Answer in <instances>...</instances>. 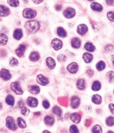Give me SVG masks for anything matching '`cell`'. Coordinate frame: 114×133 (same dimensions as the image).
I'll use <instances>...</instances> for the list:
<instances>
[{"instance_id":"obj_1","label":"cell","mask_w":114,"mask_h":133,"mask_svg":"<svg viewBox=\"0 0 114 133\" xmlns=\"http://www.w3.org/2000/svg\"><path fill=\"white\" fill-rule=\"evenodd\" d=\"M40 27V24L37 21H29L25 24L26 30L31 33H36Z\"/></svg>"},{"instance_id":"obj_2","label":"cell","mask_w":114,"mask_h":133,"mask_svg":"<svg viewBox=\"0 0 114 133\" xmlns=\"http://www.w3.org/2000/svg\"><path fill=\"white\" fill-rule=\"evenodd\" d=\"M10 87L11 90L13 91L16 95H22L24 93L20 84L17 82H13L11 84Z\"/></svg>"},{"instance_id":"obj_3","label":"cell","mask_w":114,"mask_h":133,"mask_svg":"<svg viewBox=\"0 0 114 133\" xmlns=\"http://www.w3.org/2000/svg\"><path fill=\"white\" fill-rule=\"evenodd\" d=\"M36 12L35 10L32 9L26 8L23 11V16L26 18L31 19L35 17L36 15Z\"/></svg>"},{"instance_id":"obj_4","label":"cell","mask_w":114,"mask_h":133,"mask_svg":"<svg viewBox=\"0 0 114 133\" xmlns=\"http://www.w3.org/2000/svg\"><path fill=\"white\" fill-rule=\"evenodd\" d=\"M6 126L7 127L11 130H16L17 127L16 125V124L15 123V121L13 117L11 116H8L7 117L6 120Z\"/></svg>"},{"instance_id":"obj_5","label":"cell","mask_w":114,"mask_h":133,"mask_svg":"<svg viewBox=\"0 0 114 133\" xmlns=\"http://www.w3.org/2000/svg\"><path fill=\"white\" fill-rule=\"evenodd\" d=\"M51 45L55 50L58 51L62 48L63 45L61 40L57 38H54L52 41Z\"/></svg>"},{"instance_id":"obj_6","label":"cell","mask_w":114,"mask_h":133,"mask_svg":"<svg viewBox=\"0 0 114 133\" xmlns=\"http://www.w3.org/2000/svg\"><path fill=\"white\" fill-rule=\"evenodd\" d=\"M0 77L4 80L7 81L11 78L12 75L8 70L2 68L0 71Z\"/></svg>"},{"instance_id":"obj_7","label":"cell","mask_w":114,"mask_h":133,"mask_svg":"<svg viewBox=\"0 0 114 133\" xmlns=\"http://www.w3.org/2000/svg\"><path fill=\"white\" fill-rule=\"evenodd\" d=\"M64 16L67 19L73 18L76 15V11L72 8H67L64 12Z\"/></svg>"},{"instance_id":"obj_8","label":"cell","mask_w":114,"mask_h":133,"mask_svg":"<svg viewBox=\"0 0 114 133\" xmlns=\"http://www.w3.org/2000/svg\"><path fill=\"white\" fill-rule=\"evenodd\" d=\"M36 81L39 84L43 86H45L49 83V81L47 78H46L42 74H39L37 75Z\"/></svg>"},{"instance_id":"obj_9","label":"cell","mask_w":114,"mask_h":133,"mask_svg":"<svg viewBox=\"0 0 114 133\" xmlns=\"http://www.w3.org/2000/svg\"><path fill=\"white\" fill-rule=\"evenodd\" d=\"M88 31V28L86 24H81L78 26L77 32L80 35H84Z\"/></svg>"},{"instance_id":"obj_10","label":"cell","mask_w":114,"mask_h":133,"mask_svg":"<svg viewBox=\"0 0 114 133\" xmlns=\"http://www.w3.org/2000/svg\"><path fill=\"white\" fill-rule=\"evenodd\" d=\"M67 69L70 73H76L78 70V65L76 63H72L67 66Z\"/></svg>"},{"instance_id":"obj_11","label":"cell","mask_w":114,"mask_h":133,"mask_svg":"<svg viewBox=\"0 0 114 133\" xmlns=\"http://www.w3.org/2000/svg\"><path fill=\"white\" fill-rule=\"evenodd\" d=\"M27 103L28 105L31 107H35L38 105V100L33 97H29L27 99Z\"/></svg>"},{"instance_id":"obj_12","label":"cell","mask_w":114,"mask_h":133,"mask_svg":"<svg viewBox=\"0 0 114 133\" xmlns=\"http://www.w3.org/2000/svg\"><path fill=\"white\" fill-rule=\"evenodd\" d=\"M28 91L32 94L37 95L40 92V88L37 85H29Z\"/></svg>"},{"instance_id":"obj_13","label":"cell","mask_w":114,"mask_h":133,"mask_svg":"<svg viewBox=\"0 0 114 133\" xmlns=\"http://www.w3.org/2000/svg\"><path fill=\"white\" fill-rule=\"evenodd\" d=\"M9 14L10 10L8 8L4 5H0V16H6Z\"/></svg>"},{"instance_id":"obj_14","label":"cell","mask_w":114,"mask_h":133,"mask_svg":"<svg viewBox=\"0 0 114 133\" xmlns=\"http://www.w3.org/2000/svg\"><path fill=\"white\" fill-rule=\"evenodd\" d=\"M46 63L48 68L49 69H54L56 65V63L55 60H54L52 57H49L46 60Z\"/></svg>"},{"instance_id":"obj_15","label":"cell","mask_w":114,"mask_h":133,"mask_svg":"<svg viewBox=\"0 0 114 133\" xmlns=\"http://www.w3.org/2000/svg\"><path fill=\"white\" fill-rule=\"evenodd\" d=\"M25 51V46L23 45H20L19 47L15 50V54L19 57H22L24 55V53Z\"/></svg>"},{"instance_id":"obj_16","label":"cell","mask_w":114,"mask_h":133,"mask_svg":"<svg viewBox=\"0 0 114 133\" xmlns=\"http://www.w3.org/2000/svg\"><path fill=\"white\" fill-rule=\"evenodd\" d=\"M81 41L78 38L75 37L72 39L71 41V45L74 48L77 49L81 46Z\"/></svg>"},{"instance_id":"obj_17","label":"cell","mask_w":114,"mask_h":133,"mask_svg":"<svg viewBox=\"0 0 114 133\" xmlns=\"http://www.w3.org/2000/svg\"><path fill=\"white\" fill-rule=\"evenodd\" d=\"M70 118L73 122L76 124H78L81 121V116L78 113H74L71 115Z\"/></svg>"},{"instance_id":"obj_18","label":"cell","mask_w":114,"mask_h":133,"mask_svg":"<svg viewBox=\"0 0 114 133\" xmlns=\"http://www.w3.org/2000/svg\"><path fill=\"white\" fill-rule=\"evenodd\" d=\"M80 104V99L78 97H74L72 98L71 106L74 109L77 108Z\"/></svg>"},{"instance_id":"obj_19","label":"cell","mask_w":114,"mask_h":133,"mask_svg":"<svg viewBox=\"0 0 114 133\" xmlns=\"http://www.w3.org/2000/svg\"><path fill=\"white\" fill-rule=\"evenodd\" d=\"M13 36L14 39H15L16 40H20L22 38V37L23 36V33L22 29H17L16 30H15L14 31Z\"/></svg>"},{"instance_id":"obj_20","label":"cell","mask_w":114,"mask_h":133,"mask_svg":"<svg viewBox=\"0 0 114 133\" xmlns=\"http://www.w3.org/2000/svg\"><path fill=\"white\" fill-rule=\"evenodd\" d=\"M91 8L92 9L97 11V12H101L103 10V7L101 5L97 3H93L91 5Z\"/></svg>"},{"instance_id":"obj_21","label":"cell","mask_w":114,"mask_h":133,"mask_svg":"<svg viewBox=\"0 0 114 133\" xmlns=\"http://www.w3.org/2000/svg\"><path fill=\"white\" fill-rule=\"evenodd\" d=\"M92 101L93 102V103H94L95 104L99 105L102 102V99L101 97L99 95L96 94L94 95L92 97Z\"/></svg>"},{"instance_id":"obj_22","label":"cell","mask_w":114,"mask_h":133,"mask_svg":"<svg viewBox=\"0 0 114 133\" xmlns=\"http://www.w3.org/2000/svg\"><path fill=\"white\" fill-rule=\"evenodd\" d=\"M29 59L31 61L36 62L39 60L40 59V55L37 52H33L31 53L29 56Z\"/></svg>"},{"instance_id":"obj_23","label":"cell","mask_w":114,"mask_h":133,"mask_svg":"<svg viewBox=\"0 0 114 133\" xmlns=\"http://www.w3.org/2000/svg\"><path fill=\"white\" fill-rule=\"evenodd\" d=\"M93 55L88 53H85L83 55V59L86 63H90L93 60Z\"/></svg>"},{"instance_id":"obj_24","label":"cell","mask_w":114,"mask_h":133,"mask_svg":"<svg viewBox=\"0 0 114 133\" xmlns=\"http://www.w3.org/2000/svg\"><path fill=\"white\" fill-rule=\"evenodd\" d=\"M8 41V38L4 33H0V45L5 46Z\"/></svg>"},{"instance_id":"obj_25","label":"cell","mask_w":114,"mask_h":133,"mask_svg":"<svg viewBox=\"0 0 114 133\" xmlns=\"http://www.w3.org/2000/svg\"><path fill=\"white\" fill-rule=\"evenodd\" d=\"M86 86L85 81L84 80L80 79H79L76 83V86L79 90H83L85 89Z\"/></svg>"},{"instance_id":"obj_26","label":"cell","mask_w":114,"mask_h":133,"mask_svg":"<svg viewBox=\"0 0 114 133\" xmlns=\"http://www.w3.org/2000/svg\"><path fill=\"white\" fill-rule=\"evenodd\" d=\"M85 48L86 50L88 52H94L95 49V46H94L93 43H92L91 42H89L86 43L85 45Z\"/></svg>"},{"instance_id":"obj_27","label":"cell","mask_w":114,"mask_h":133,"mask_svg":"<svg viewBox=\"0 0 114 133\" xmlns=\"http://www.w3.org/2000/svg\"><path fill=\"white\" fill-rule=\"evenodd\" d=\"M44 123L49 125H52L54 122V118L51 116L47 115L45 117L44 119Z\"/></svg>"},{"instance_id":"obj_28","label":"cell","mask_w":114,"mask_h":133,"mask_svg":"<svg viewBox=\"0 0 114 133\" xmlns=\"http://www.w3.org/2000/svg\"><path fill=\"white\" fill-rule=\"evenodd\" d=\"M6 103L10 106H13L14 104V98L12 95H8L5 99Z\"/></svg>"},{"instance_id":"obj_29","label":"cell","mask_w":114,"mask_h":133,"mask_svg":"<svg viewBox=\"0 0 114 133\" xmlns=\"http://www.w3.org/2000/svg\"><path fill=\"white\" fill-rule=\"evenodd\" d=\"M101 83L98 81H96L93 83L92 89L94 91H98L101 89Z\"/></svg>"},{"instance_id":"obj_30","label":"cell","mask_w":114,"mask_h":133,"mask_svg":"<svg viewBox=\"0 0 114 133\" xmlns=\"http://www.w3.org/2000/svg\"><path fill=\"white\" fill-rule=\"evenodd\" d=\"M57 32L58 35L59 36L61 37H65L67 36V32L65 31L64 29L61 27H59L57 28Z\"/></svg>"},{"instance_id":"obj_31","label":"cell","mask_w":114,"mask_h":133,"mask_svg":"<svg viewBox=\"0 0 114 133\" xmlns=\"http://www.w3.org/2000/svg\"><path fill=\"white\" fill-rule=\"evenodd\" d=\"M17 123L20 128H24L26 127V124L24 120L21 117H19L17 119Z\"/></svg>"},{"instance_id":"obj_32","label":"cell","mask_w":114,"mask_h":133,"mask_svg":"<svg viewBox=\"0 0 114 133\" xmlns=\"http://www.w3.org/2000/svg\"><path fill=\"white\" fill-rule=\"evenodd\" d=\"M107 77L108 78V81L111 83H114V72L113 71H110L106 74Z\"/></svg>"},{"instance_id":"obj_33","label":"cell","mask_w":114,"mask_h":133,"mask_svg":"<svg viewBox=\"0 0 114 133\" xmlns=\"http://www.w3.org/2000/svg\"><path fill=\"white\" fill-rule=\"evenodd\" d=\"M105 63L101 61L99 62H98L96 65V69L97 70L101 71L103 70L104 69H105Z\"/></svg>"},{"instance_id":"obj_34","label":"cell","mask_w":114,"mask_h":133,"mask_svg":"<svg viewBox=\"0 0 114 133\" xmlns=\"http://www.w3.org/2000/svg\"><path fill=\"white\" fill-rule=\"evenodd\" d=\"M52 112L53 113L57 115L58 116H61L62 115V111L60 108L57 106H55L52 108Z\"/></svg>"},{"instance_id":"obj_35","label":"cell","mask_w":114,"mask_h":133,"mask_svg":"<svg viewBox=\"0 0 114 133\" xmlns=\"http://www.w3.org/2000/svg\"><path fill=\"white\" fill-rule=\"evenodd\" d=\"M106 124L108 126H112L114 125V117L109 116L106 119Z\"/></svg>"},{"instance_id":"obj_36","label":"cell","mask_w":114,"mask_h":133,"mask_svg":"<svg viewBox=\"0 0 114 133\" xmlns=\"http://www.w3.org/2000/svg\"><path fill=\"white\" fill-rule=\"evenodd\" d=\"M8 4L12 7H17L19 5L18 0H8Z\"/></svg>"},{"instance_id":"obj_37","label":"cell","mask_w":114,"mask_h":133,"mask_svg":"<svg viewBox=\"0 0 114 133\" xmlns=\"http://www.w3.org/2000/svg\"><path fill=\"white\" fill-rule=\"evenodd\" d=\"M19 64V62L18 61V60H17L16 58H15L14 57H12L10 60V65L11 66L13 67H14V66H16L18 65V64Z\"/></svg>"},{"instance_id":"obj_38","label":"cell","mask_w":114,"mask_h":133,"mask_svg":"<svg viewBox=\"0 0 114 133\" xmlns=\"http://www.w3.org/2000/svg\"><path fill=\"white\" fill-rule=\"evenodd\" d=\"M93 133H101L102 132V130L99 125H95L92 128Z\"/></svg>"},{"instance_id":"obj_39","label":"cell","mask_w":114,"mask_h":133,"mask_svg":"<svg viewBox=\"0 0 114 133\" xmlns=\"http://www.w3.org/2000/svg\"><path fill=\"white\" fill-rule=\"evenodd\" d=\"M30 110L28 108L24 107L23 108H22V110L21 111V113L22 115H24L25 116H27L28 115L29 113H30Z\"/></svg>"},{"instance_id":"obj_40","label":"cell","mask_w":114,"mask_h":133,"mask_svg":"<svg viewBox=\"0 0 114 133\" xmlns=\"http://www.w3.org/2000/svg\"><path fill=\"white\" fill-rule=\"evenodd\" d=\"M107 17L110 21L114 22V12L110 11L108 12L107 14Z\"/></svg>"},{"instance_id":"obj_41","label":"cell","mask_w":114,"mask_h":133,"mask_svg":"<svg viewBox=\"0 0 114 133\" xmlns=\"http://www.w3.org/2000/svg\"><path fill=\"white\" fill-rule=\"evenodd\" d=\"M67 58L66 56L64 55H59L57 56V60L59 62H64L66 61Z\"/></svg>"},{"instance_id":"obj_42","label":"cell","mask_w":114,"mask_h":133,"mask_svg":"<svg viewBox=\"0 0 114 133\" xmlns=\"http://www.w3.org/2000/svg\"><path fill=\"white\" fill-rule=\"evenodd\" d=\"M70 132L72 133H78L79 131L75 125H72L70 127Z\"/></svg>"},{"instance_id":"obj_43","label":"cell","mask_w":114,"mask_h":133,"mask_svg":"<svg viewBox=\"0 0 114 133\" xmlns=\"http://www.w3.org/2000/svg\"><path fill=\"white\" fill-rule=\"evenodd\" d=\"M86 73L88 76H89V77H92L94 75V71L92 69H88L86 71Z\"/></svg>"},{"instance_id":"obj_44","label":"cell","mask_w":114,"mask_h":133,"mask_svg":"<svg viewBox=\"0 0 114 133\" xmlns=\"http://www.w3.org/2000/svg\"><path fill=\"white\" fill-rule=\"evenodd\" d=\"M113 46L112 45H108L105 47V50L106 52H110L113 50Z\"/></svg>"},{"instance_id":"obj_45","label":"cell","mask_w":114,"mask_h":133,"mask_svg":"<svg viewBox=\"0 0 114 133\" xmlns=\"http://www.w3.org/2000/svg\"><path fill=\"white\" fill-rule=\"evenodd\" d=\"M43 107L45 109H48L50 107V104H49L48 101H46V100H44V101H43Z\"/></svg>"},{"instance_id":"obj_46","label":"cell","mask_w":114,"mask_h":133,"mask_svg":"<svg viewBox=\"0 0 114 133\" xmlns=\"http://www.w3.org/2000/svg\"><path fill=\"white\" fill-rule=\"evenodd\" d=\"M92 124V121L90 119H86L85 121V125L86 127H89Z\"/></svg>"},{"instance_id":"obj_47","label":"cell","mask_w":114,"mask_h":133,"mask_svg":"<svg viewBox=\"0 0 114 133\" xmlns=\"http://www.w3.org/2000/svg\"><path fill=\"white\" fill-rule=\"evenodd\" d=\"M109 109L111 111V113L114 115V104H111L109 105Z\"/></svg>"},{"instance_id":"obj_48","label":"cell","mask_w":114,"mask_h":133,"mask_svg":"<svg viewBox=\"0 0 114 133\" xmlns=\"http://www.w3.org/2000/svg\"><path fill=\"white\" fill-rule=\"evenodd\" d=\"M18 106L20 108H23L24 107V102L23 101H20L18 103Z\"/></svg>"},{"instance_id":"obj_49","label":"cell","mask_w":114,"mask_h":133,"mask_svg":"<svg viewBox=\"0 0 114 133\" xmlns=\"http://www.w3.org/2000/svg\"><path fill=\"white\" fill-rule=\"evenodd\" d=\"M106 4L109 5H112L114 3V0H106Z\"/></svg>"},{"instance_id":"obj_50","label":"cell","mask_w":114,"mask_h":133,"mask_svg":"<svg viewBox=\"0 0 114 133\" xmlns=\"http://www.w3.org/2000/svg\"><path fill=\"white\" fill-rule=\"evenodd\" d=\"M32 1L33 2V3L37 5V4H40L41 3H42L43 0H32Z\"/></svg>"},{"instance_id":"obj_51","label":"cell","mask_w":114,"mask_h":133,"mask_svg":"<svg viewBox=\"0 0 114 133\" xmlns=\"http://www.w3.org/2000/svg\"><path fill=\"white\" fill-rule=\"evenodd\" d=\"M55 9L57 11H60L62 9V6L61 5H57L55 6Z\"/></svg>"},{"instance_id":"obj_52","label":"cell","mask_w":114,"mask_h":133,"mask_svg":"<svg viewBox=\"0 0 114 133\" xmlns=\"http://www.w3.org/2000/svg\"><path fill=\"white\" fill-rule=\"evenodd\" d=\"M111 60H112V62L113 64L114 65V55H112V56H111Z\"/></svg>"},{"instance_id":"obj_53","label":"cell","mask_w":114,"mask_h":133,"mask_svg":"<svg viewBox=\"0 0 114 133\" xmlns=\"http://www.w3.org/2000/svg\"><path fill=\"white\" fill-rule=\"evenodd\" d=\"M2 107H3L2 104L1 103H0V109H1L2 108Z\"/></svg>"},{"instance_id":"obj_54","label":"cell","mask_w":114,"mask_h":133,"mask_svg":"<svg viewBox=\"0 0 114 133\" xmlns=\"http://www.w3.org/2000/svg\"><path fill=\"white\" fill-rule=\"evenodd\" d=\"M44 132H48V133H50L49 131H44L43 132V133H44Z\"/></svg>"},{"instance_id":"obj_55","label":"cell","mask_w":114,"mask_h":133,"mask_svg":"<svg viewBox=\"0 0 114 133\" xmlns=\"http://www.w3.org/2000/svg\"><path fill=\"white\" fill-rule=\"evenodd\" d=\"M89 1H94V0H88Z\"/></svg>"},{"instance_id":"obj_56","label":"cell","mask_w":114,"mask_h":133,"mask_svg":"<svg viewBox=\"0 0 114 133\" xmlns=\"http://www.w3.org/2000/svg\"></svg>"}]
</instances>
